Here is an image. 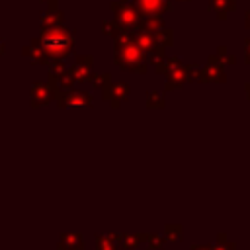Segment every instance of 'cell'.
<instances>
[{
  "instance_id": "6da1fadb",
  "label": "cell",
  "mask_w": 250,
  "mask_h": 250,
  "mask_svg": "<svg viewBox=\"0 0 250 250\" xmlns=\"http://www.w3.org/2000/svg\"><path fill=\"white\" fill-rule=\"evenodd\" d=\"M68 45H70V39L62 31H53V33H49L45 37V47L49 51H53V53H61V51L64 53L68 49Z\"/></svg>"
}]
</instances>
